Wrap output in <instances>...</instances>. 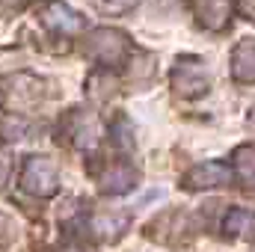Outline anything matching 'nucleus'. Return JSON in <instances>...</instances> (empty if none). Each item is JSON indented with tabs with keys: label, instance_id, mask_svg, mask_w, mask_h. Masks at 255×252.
I'll return each mask as SVG.
<instances>
[{
	"label": "nucleus",
	"instance_id": "nucleus-1",
	"mask_svg": "<svg viewBox=\"0 0 255 252\" xmlns=\"http://www.w3.org/2000/svg\"><path fill=\"white\" fill-rule=\"evenodd\" d=\"M60 187V172H57V163L45 154H30L24 169H21V190L30 193V196H39V199H48L54 196Z\"/></svg>",
	"mask_w": 255,
	"mask_h": 252
},
{
	"label": "nucleus",
	"instance_id": "nucleus-2",
	"mask_svg": "<svg viewBox=\"0 0 255 252\" xmlns=\"http://www.w3.org/2000/svg\"><path fill=\"white\" fill-rule=\"evenodd\" d=\"M128 51H130V42H128V36L122 30L98 27V30H92L89 39H86V54H89L92 60L104 63V65L122 63L128 57Z\"/></svg>",
	"mask_w": 255,
	"mask_h": 252
},
{
	"label": "nucleus",
	"instance_id": "nucleus-3",
	"mask_svg": "<svg viewBox=\"0 0 255 252\" xmlns=\"http://www.w3.org/2000/svg\"><path fill=\"white\" fill-rule=\"evenodd\" d=\"M63 130H65V136L71 139V145H77L83 151L95 148L101 142V133H104L101 119L92 110H71L63 122Z\"/></svg>",
	"mask_w": 255,
	"mask_h": 252
},
{
	"label": "nucleus",
	"instance_id": "nucleus-4",
	"mask_svg": "<svg viewBox=\"0 0 255 252\" xmlns=\"http://www.w3.org/2000/svg\"><path fill=\"white\" fill-rule=\"evenodd\" d=\"M235 181V172L232 166L220 163V160H205V163H196L190 172L184 175V187L187 190H211V187H226Z\"/></svg>",
	"mask_w": 255,
	"mask_h": 252
},
{
	"label": "nucleus",
	"instance_id": "nucleus-5",
	"mask_svg": "<svg viewBox=\"0 0 255 252\" xmlns=\"http://www.w3.org/2000/svg\"><path fill=\"white\" fill-rule=\"evenodd\" d=\"M42 24H45L48 30H54V33H63V36L80 33V30L86 27L83 15L74 12V9H71L68 3H63V0H48V3L42 6Z\"/></svg>",
	"mask_w": 255,
	"mask_h": 252
},
{
	"label": "nucleus",
	"instance_id": "nucleus-6",
	"mask_svg": "<svg viewBox=\"0 0 255 252\" xmlns=\"http://www.w3.org/2000/svg\"><path fill=\"white\" fill-rule=\"evenodd\" d=\"M190 9L196 15V21H199V27H205L211 33H220L232 21L235 0H190Z\"/></svg>",
	"mask_w": 255,
	"mask_h": 252
},
{
	"label": "nucleus",
	"instance_id": "nucleus-7",
	"mask_svg": "<svg viewBox=\"0 0 255 252\" xmlns=\"http://www.w3.org/2000/svg\"><path fill=\"white\" fill-rule=\"evenodd\" d=\"M128 226H130V214H128V211H98V214H92L89 223H86L89 235L98 238V241H107V244L119 241L128 232Z\"/></svg>",
	"mask_w": 255,
	"mask_h": 252
},
{
	"label": "nucleus",
	"instance_id": "nucleus-8",
	"mask_svg": "<svg viewBox=\"0 0 255 252\" xmlns=\"http://www.w3.org/2000/svg\"><path fill=\"white\" fill-rule=\"evenodd\" d=\"M172 86H175L178 95H184V98H196V95L208 92L211 80H208L205 68H202L199 63H178V68L172 71Z\"/></svg>",
	"mask_w": 255,
	"mask_h": 252
},
{
	"label": "nucleus",
	"instance_id": "nucleus-9",
	"mask_svg": "<svg viewBox=\"0 0 255 252\" xmlns=\"http://www.w3.org/2000/svg\"><path fill=\"white\" fill-rule=\"evenodd\" d=\"M136 181H139L136 169L130 163H125V160H116V163H110L104 169V175L98 178V187H101V193H107V196H122V193L136 187Z\"/></svg>",
	"mask_w": 255,
	"mask_h": 252
},
{
	"label": "nucleus",
	"instance_id": "nucleus-10",
	"mask_svg": "<svg viewBox=\"0 0 255 252\" xmlns=\"http://www.w3.org/2000/svg\"><path fill=\"white\" fill-rule=\"evenodd\" d=\"M232 77L238 83H255V39H241L232 51Z\"/></svg>",
	"mask_w": 255,
	"mask_h": 252
},
{
	"label": "nucleus",
	"instance_id": "nucleus-11",
	"mask_svg": "<svg viewBox=\"0 0 255 252\" xmlns=\"http://www.w3.org/2000/svg\"><path fill=\"white\" fill-rule=\"evenodd\" d=\"M223 232L226 238H238V241H250L255 235V211L250 208H232L223 220Z\"/></svg>",
	"mask_w": 255,
	"mask_h": 252
},
{
	"label": "nucleus",
	"instance_id": "nucleus-12",
	"mask_svg": "<svg viewBox=\"0 0 255 252\" xmlns=\"http://www.w3.org/2000/svg\"><path fill=\"white\" fill-rule=\"evenodd\" d=\"M247 187H255V145L235 148V169H232Z\"/></svg>",
	"mask_w": 255,
	"mask_h": 252
},
{
	"label": "nucleus",
	"instance_id": "nucleus-13",
	"mask_svg": "<svg viewBox=\"0 0 255 252\" xmlns=\"http://www.w3.org/2000/svg\"><path fill=\"white\" fill-rule=\"evenodd\" d=\"M86 89H89V95L95 101H104V98H110L116 92V77L110 74V68H95L89 74V80H86Z\"/></svg>",
	"mask_w": 255,
	"mask_h": 252
},
{
	"label": "nucleus",
	"instance_id": "nucleus-14",
	"mask_svg": "<svg viewBox=\"0 0 255 252\" xmlns=\"http://www.w3.org/2000/svg\"><path fill=\"white\" fill-rule=\"evenodd\" d=\"M139 3H142V0H101V12L110 15V18H116V15H128V12H133Z\"/></svg>",
	"mask_w": 255,
	"mask_h": 252
},
{
	"label": "nucleus",
	"instance_id": "nucleus-15",
	"mask_svg": "<svg viewBox=\"0 0 255 252\" xmlns=\"http://www.w3.org/2000/svg\"><path fill=\"white\" fill-rule=\"evenodd\" d=\"M113 142H116L119 148H133V133L128 130L125 119H119V122L113 125Z\"/></svg>",
	"mask_w": 255,
	"mask_h": 252
},
{
	"label": "nucleus",
	"instance_id": "nucleus-16",
	"mask_svg": "<svg viewBox=\"0 0 255 252\" xmlns=\"http://www.w3.org/2000/svg\"><path fill=\"white\" fill-rule=\"evenodd\" d=\"M24 130H27L24 119H6V133H12L9 139H24Z\"/></svg>",
	"mask_w": 255,
	"mask_h": 252
},
{
	"label": "nucleus",
	"instance_id": "nucleus-17",
	"mask_svg": "<svg viewBox=\"0 0 255 252\" xmlns=\"http://www.w3.org/2000/svg\"><path fill=\"white\" fill-rule=\"evenodd\" d=\"M9 172H12V160H9V154L0 148V187L9 181Z\"/></svg>",
	"mask_w": 255,
	"mask_h": 252
},
{
	"label": "nucleus",
	"instance_id": "nucleus-18",
	"mask_svg": "<svg viewBox=\"0 0 255 252\" xmlns=\"http://www.w3.org/2000/svg\"><path fill=\"white\" fill-rule=\"evenodd\" d=\"M30 0H0V9L3 12H21Z\"/></svg>",
	"mask_w": 255,
	"mask_h": 252
},
{
	"label": "nucleus",
	"instance_id": "nucleus-19",
	"mask_svg": "<svg viewBox=\"0 0 255 252\" xmlns=\"http://www.w3.org/2000/svg\"><path fill=\"white\" fill-rule=\"evenodd\" d=\"M241 15L255 21V0H241Z\"/></svg>",
	"mask_w": 255,
	"mask_h": 252
},
{
	"label": "nucleus",
	"instance_id": "nucleus-20",
	"mask_svg": "<svg viewBox=\"0 0 255 252\" xmlns=\"http://www.w3.org/2000/svg\"><path fill=\"white\" fill-rule=\"evenodd\" d=\"M65 252H89V250H65Z\"/></svg>",
	"mask_w": 255,
	"mask_h": 252
},
{
	"label": "nucleus",
	"instance_id": "nucleus-21",
	"mask_svg": "<svg viewBox=\"0 0 255 252\" xmlns=\"http://www.w3.org/2000/svg\"><path fill=\"white\" fill-rule=\"evenodd\" d=\"M0 104H3V89H0Z\"/></svg>",
	"mask_w": 255,
	"mask_h": 252
},
{
	"label": "nucleus",
	"instance_id": "nucleus-22",
	"mask_svg": "<svg viewBox=\"0 0 255 252\" xmlns=\"http://www.w3.org/2000/svg\"><path fill=\"white\" fill-rule=\"evenodd\" d=\"M250 119H253V122H255V110H253V116H250Z\"/></svg>",
	"mask_w": 255,
	"mask_h": 252
}]
</instances>
